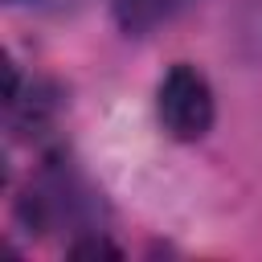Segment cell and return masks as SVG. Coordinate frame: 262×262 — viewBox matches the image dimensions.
Wrapping results in <instances>:
<instances>
[{
	"label": "cell",
	"instance_id": "obj_3",
	"mask_svg": "<svg viewBox=\"0 0 262 262\" xmlns=\"http://www.w3.org/2000/svg\"><path fill=\"white\" fill-rule=\"evenodd\" d=\"M70 254H74V258H102V254H106V258H119V250H115L111 242H102V237L74 242V246H70Z\"/></svg>",
	"mask_w": 262,
	"mask_h": 262
},
{
	"label": "cell",
	"instance_id": "obj_4",
	"mask_svg": "<svg viewBox=\"0 0 262 262\" xmlns=\"http://www.w3.org/2000/svg\"><path fill=\"white\" fill-rule=\"evenodd\" d=\"M8 4H29V8H37V12H78V8H86L90 0H8Z\"/></svg>",
	"mask_w": 262,
	"mask_h": 262
},
{
	"label": "cell",
	"instance_id": "obj_1",
	"mask_svg": "<svg viewBox=\"0 0 262 262\" xmlns=\"http://www.w3.org/2000/svg\"><path fill=\"white\" fill-rule=\"evenodd\" d=\"M160 123L172 139H201L213 127V90L192 66H172L156 90Z\"/></svg>",
	"mask_w": 262,
	"mask_h": 262
},
{
	"label": "cell",
	"instance_id": "obj_2",
	"mask_svg": "<svg viewBox=\"0 0 262 262\" xmlns=\"http://www.w3.org/2000/svg\"><path fill=\"white\" fill-rule=\"evenodd\" d=\"M180 4L184 0H115V16H119V25L127 33L143 37V33L160 29L164 20H172Z\"/></svg>",
	"mask_w": 262,
	"mask_h": 262
}]
</instances>
